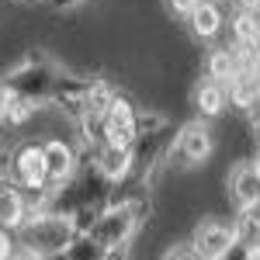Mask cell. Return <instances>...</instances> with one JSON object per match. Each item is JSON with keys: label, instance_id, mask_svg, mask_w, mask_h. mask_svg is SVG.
<instances>
[{"label": "cell", "instance_id": "6da1fadb", "mask_svg": "<svg viewBox=\"0 0 260 260\" xmlns=\"http://www.w3.org/2000/svg\"><path fill=\"white\" fill-rule=\"evenodd\" d=\"M18 229H21V246H24L28 257H56L77 236L73 219H66V215H45V212L28 215Z\"/></svg>", "mask_w": 260, "mask_h": 260}, {"label": "cell", "instance_id": "7a4b0ae2", "mask_svg": "<svg viewBox=\"0 0 260 260\" xmlns=\"http://www.w3.org/2000/svg\"><path fill=\"white\" fill-rule=\"evenodd\" d=\"M136 229V208L132 205H118V208H108L104 215L94 225V243L101 250H115V246H125V240L132 236Z\"/></svg>", "mask_w": 260, "mask_h": 260}, {"label": "cell", "instance_id": "3957f363", "mask_svg": "<svg viewBox=\"0 0 260 260\" xmlns=\"http://www.w3.org/2000/svg\"><path fill=\"white\" fill-rule=\"evenodd\" d=\"M104 136H108V146L111 149H128L132 139H136V115L132 108L121 98H111V104L104 108Z\"/></svg>", "mask_w": 260, "mask_h": 260}, {"label": "cell", "instance_id": "277c9868", "mask_svg": "<svg viewBox=\"0 0 260 260\" xmlns=\"http://www.w3.org/2000/svg\"><path fill=\"white\" fill-rule=\"evenodd\" d=\"M229 246H233V225L215 222V219H205L194 229V240H191V250L201 260H219Z\"/></svg>", "mask_w": 260, "mask_h": 260}, {"label": "cell", "instance_id": "5b68a950", "mask_svg": "<svg viewBox=\"0 0 260 260\" xmlns=\"http://www.w3.org/2000/svg\"><path fill=\"white\" fill-rule=\"evenodd\" d=\"M229 191L243 212H257L260 208V163H240L229 174Z\"/></svg>", "mask_w": 260, "mask_h": 260}, {"label": "cell", "instance_id": "8992f818", "mask_svg": "<svg viewBox=\"0 0 260 260\" xmlns=\"http://www.w3.org/2000/svg\"><path fill=\"white\" fill-rule=\"evenodd\" d=\"M14 177L21 187H28L31 194L45 191V160H42V146H21L14 156Z\"/></svg>", "mask_w": 260, "mask_h": 260}, {"label": "cell", "instance_id": "52a82bcc", "mask_svg": "<svg viewBox=\"0 0 260 260\" xmlns=\"http://www.w3.org/2000/svg\"><path fill=\"white\" fill-rule=\"evenodd\" d=\"M42 160H45V184H62V180L73 174V167H77L73 149L62 139L45 142V146H42Z\"/></svg>", "mask_w": 260, "mask_h": 260}, {"label": "cell", "instance_id": "ba28073f", "mask_svg": "<svg viewBox=\"0 0 260 260\" xmlns=\"http://www.w3.org/2000/svg\"><path fill=\"white\" fill-rule=\"evenodd\" d=\"M177 149H180V156H184V163H205L212 156V136H208V128L201 121H191L180 132Z\"/></svg>", "mask_w": 260, "mask_h": 260}, {"label": "cell", "instance_id": "9c48e42d", "mask_svg": "<svg viewBox=\"0 0 260 260\" xmlns=\"http://www.w3.org/2000/svg\"><path fill=\"white\" fill-rule=\"evenodd\" d=\"M28 219V205L14 184H0V229H18Z\"/></svg>", "mask_w": 260, "mask_h": 260}, {"label": "cell", "instance_id": "30bf717a", "mask_svg": "<svg viewBox=\"0 0 260 260\" xmlns=\"http://www.w3.org/2000/svg\"><path fill=\"white\" fill-rule=\"evenodd\" d=\"M187 18H191V31H194L198 39H215L219 28H222V11L212 4V0H201Z\"/></svg>", "mask_w": 260, "mask_h": 260}, {"label": "cell", "instance_id": "8fae6325", "mask_svg": "<svg viewBox=\"0 0 260 260\" xmlns=\"http://www.w3.org/2000/svg\"><path fill=\"white\" fill-rule=\"evenodd\" d=\"M233 240L240 243L246 253H257L260 250V215L257 212H243L240 222L233 225Z\"/></svg>", "mask_w": 260, "mask_h": 260}, {"label": "cell", "instance_id": "7c38bea8", "mask_svg": "<svg viewBox=\"0 0 260 260\" xmlns=\"http://www.w3.org/2000/svg\"><path fill=\"white\" fill-rule=\"evenodd\" d=\"M236 73H240V70H236V56H233L229 49L212 52V59H208V77H212L215 83H229Z\"/></svg>", "mask_w": 260, "mask_h": 260}, {"label": "cell", "instance_id": "4fadbf2b", "mask_svg": "<svg viewBox=\"0 0 260 260\" xmlns=\"http://www.w3.org/2000/svg\"><path fill=\"white\" fill-rule=\"evenodd\" d=\"M198 108H201V115H219L222 108H225V87L215 83V80L201 83L198 87Z\"/></svg>", "mask_w": 260, "mask_h": 260}, {"label": "cell", "instance_id": "5bb4252c", "mask_svg": "<svg viewBox=\"0 0 260 260\" xmlns=\"http://www.w3.org/2000/svg\"><path fill=\"white\" fill-rule=\"evenodd\" d=\"M101 170L108 174V177L115 180V177H121L125 170H128V149H104V156H101Z\"/></svg>", "mask_w": 260, "mask_h": 260}, {"label": "cell", "instance_id": "9a60e30c", "mask_svg": "<svg viewBox=\"0 0 260 260\" xmlns=\"http://www.w3.org/2000/svg\"><path fill=\"white\" fill-rule=\"evenodd\" d=\"M257 18H253V14H246V11H243L240 18H236V39L243 42V45H250V42H253V35H257Z\"/></svg>", "mask_w": 260, "mask_h": 260}, {"label": "cell", "instance_id": "2e32d148", "mask_svg": "<svg viewBox=\"0 0 260 260\" xmlns=\"http://www.w3.org/2000/svg\"><path fill=\"white\" fill-rule=\"evenodd\" d=\"M108 104H111V94H108L104 87H94V90L87 94V111H90V115H104Z\"/></svg>", "mask_w": 260, "mask_h": 260}, {"label": "cell", "instance_id": "e0dca14e", "mask_svg": "<svg viewBox=\"0 0 260 260\" xmlns=\"http://www.w3.org/2000/svg\"><path fill=\"white\" fill-rule=\"evenodd\" d=\"M0 260H14V240H11V229H0Z\"/></svg>", "mask_w": 260, "mask_h": 260}, {"label": "cell", "instance_id": "ac0fdd59", "mask_svg": "<svg viewBox=\"0 0 260 260\" xmlns=\"http://www.w3.org/2000/svg\"><path fill=\"white\" fill-rule=\"evenodd\" d=\"M163 260H201L191 246H174V250H167L163 253Z\"/></svg>", "mask_w": 260, "mask_h": 260}, {"label": "cell", "instance_id": "d6986e66", "mask_svg": "<svg viewBox=\"0 0 260 260\" xmlns=\"http://www.w3.org/2000/svg\"><path fill=\"white\" fill-rule=\"evenodd\" d=\"M198 4H201V0H170V7H174L177 14H191Z\"/></svg>", "mask_w": 260, "mask_h": 260}, {"label": "cell", "instance_id": "ffe728a7", "mask_svg": "<svg viewBox=\"0 0 260 260\" xmlns=\"http://www.w3.org/2000/svg\"><path fill=\"white\" fill-rule=\"evenodd\" d=\"M240 7L246 11V14H257V11H260V0H240Z\"/></svg>", "mask_w": 260, "mask_h": 260}, {"label": "cell", "instance_id": "44dd1931", "mask_svg": "<svg viewBox=\"0 0 260 260\" xmlns=\"http://www.w3.org/2000/svg\"><path fill=\"white\" fill-rule=\"evenodd\" d=\"M7 104H11V94H7V90H4V87H0V118H4V115H7Z\"/></svg>", "mask_w": 260, "mask_h": 260}, {"label": "cell", "instance_id": "7402d4cb", "mask_svg": "<svg viewBox=\"0 0 260 260\" xmlns=\"http://www.w3.org/2000/svg\"><path fill=\"white\" fill-rule=\"evenodd\" d=\"M250 45H253V56H257V62H260V28H257V35H253V42H250Z\"/></svg>", "mask_w": 260, "mask_h": 260}, {"label": "cell", "instance_id": "603a6c76", "mask_svg": "<svg viewBox=\"0 0 260 260\" xmlns=\"http://www.w3.org/2000/svg\"><path fill=\"white\" fill-rule=\"evenodd\" d=\"M246 260H260V250H257V253H250V257H246Z\"/></svg>", "mask_w": 260, "mask_h": 260}, {"label": "cell", "instance_id": "cb8c5ba5", "mask_svg": "<svg viewBox=\"0 0 260 260\" xmlns=\"http://www.w3.org/2000/svg\"><path fill=\"white\" fill-rule=\"evenodd\" d=\"M257 139H260V118H257Z\"/></svg>", "mask_w": 260, "mask_h": 260}, {"label": "cell", "instance_id": "d4e9b609", "mask_svg": "<svg viewBox=\"0 0 260 260\" xmlns=\"http://www.w3.org/2000/svg\"><path fill=\"white\" fill-rule=\"evenodd\" d=\"M0 184H4V170H0Z\"/></svg>", "mask_w": 260, "mask_h": 260}]
</instances>
